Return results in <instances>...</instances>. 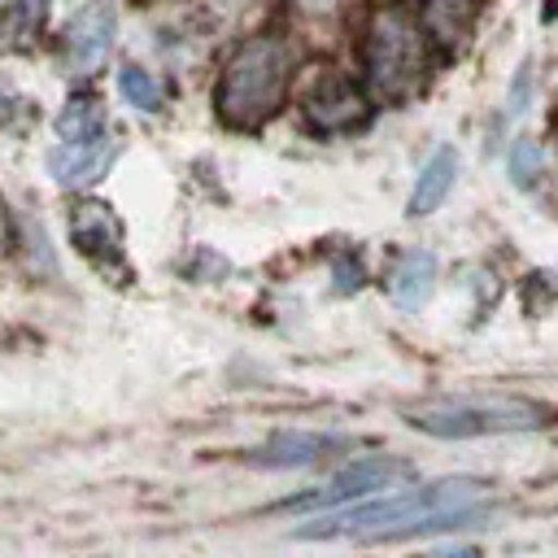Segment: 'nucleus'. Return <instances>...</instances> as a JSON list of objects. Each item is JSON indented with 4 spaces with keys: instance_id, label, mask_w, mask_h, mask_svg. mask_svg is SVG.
<instances>
[{
    "instance_id": "f257e3e1",
    "label": "nucleus",
    "mask_w": 558,
    "mask_h": 558,
    "mask_svg": "<svg viewBox=\"0 0 558 558\" xmlns=\"http://www.w3.org/2000/svg\"><path fill=\"white\" fill-rule=\"evenodd\" d=\"M493 514V484L480 475H445L414 488H388L336 510H318L305 527H296L301 541H414L432 532H458L475 527Z\"/></svg>"
},
{
    "instance_id": "f03ea898",
    "label": "nucleus",
    "mask_w": 558,
    "mask_h": 558,
    "mask_svg": "<svg viewBox=\"0 0 558 558\" xmlns=\"http://www.w3.org/2000/svg\"><path fill=\"white\" fill-rule=\"evenodd\" d=\"M401 418L436 440H475V436H514V432H541L558 414L519 392H445L401 405Z\"/></svg>"
},
{
    "instance_id": "7ed1b4c3",
    "label": "nucleus",
    "mask_w": 558,
    "mask_h": 558,
    "mask_svg": "<svg viewBox=\"0 0 558 558\" xmlns=\"http://www.w3.org/2000/svg\"><path fill=\"white\" fill-rule=\"evenodd\" d=\"M288 78H292V52L283 44V35H253L244 39L214 87V113L222 126L231 131H257L266 126L283 96H288Z\"/></svg>"
},
{
    "instance_id": "20e7f679",
    "label": "nucleus",
    "mask_w": 558,
    "mask_h": 558,
    "mask_svg": "<svg viewBox=\"0 0 558 558\" xmlns=\"http://www.w3.org/2000/svg\"><path fill=\"white\" fill-rule=\"evenodd\" d=\"M366 96L379 105L410 100L427 78V35L414 13L388 4L375 13L366 35Z\"/></svg>"
},
{
    "instance_id": "39448f33",
    "label": "nucleus",
    "mask_w": 558,
    "mask_h": 558,
    "mask_svg": "<svg viewBox=\"0 0 558 558\" xmlns=\"http://www.w3.org/2000/svg\"><path fill=\"white\" fill-rule=\"evenodd\" d=\"M418 471L414 462L405 458H392V453H371V458H353L344 462L336 475H327L323 484L314 488H301L283 501H275L270 510L275 514H318V510H336V506H349V501H362V497H375V493H388L397 484H410Z\"/></svg>"
},
{
    "instance_id": "423d86ee",
    "label": "nucleus",
    "mask_w": 558,
    "mask_h": 558,
    "mask_svg": "<svg viewBox=\"0 0 558 558\" xmlns=\"http://www.w3.org/2000/svg\"><path fill=\"white\" fill-rule=\"evenodd\" d=\"M371 96L357 87V83H349V78H340V74H323L310 92H305V100H301V113H305V126L310 131H318V135H344V131H362L366 122H371Z\"/></svg>"
},
{
    "instance_id": "0eeeda50",
    "label": "nucleus",
    "mask_w": 558,
    "mask_h": 558,
    "mask_svg": "<svg viewBox=\"0 0 558 558\" xmlns=\"http://www.w3.org/2000/svg\"><path fill=\"white\" fill-rule=\"evenodd\" d=\"M113 31H118L113 0H87V4L70 17V26H65V35H61L65 70L78 74V78L96 74V70L105 65L109 48H113Z\"/></svg>"
},
{
    "instance_id": "6e6552de",
    "label": "nucleus",
    "mask_w": 558,
    "mask_h": 558,
    "mask_svg": "<svg viewBox=\"0 0 558 558\" xmlns=\"http://www.w3.org/2000/svg\"><path fill=\"white\" fill-rule=\"evenodd\" d=\"M357 436H340V432H275L270 440H262L257 449L244 453L248 466H266V471H292V466H314L331 453L357 449Z\"/></svg>"
},
{
    "instance_id": "1a4fd4ad",
    "label": "nucleus",
    "mask_w": 558,
    "mask_h": 558,
    "mask_svg": "<svg viewBox=\"0 0 558 558\" xmlns=\"http://www.w3.org/2000/svg\"><path fill=\"white\" fill-rule=\"evenodd\" d=\"M113 157H118V140H109L105 131L83 140H61L57 148H48V174L61 187H87L113 166Z\"/></svg>"
},
{
    "instance_id": "9d476101",
    "label": "nucleus",
    "mask_w": 558,
    "mask_h": 558,
    "mask_svg": "<svg viewBox=\"0 0 558 558\" xmlns=\"http://www.w3.org/2000/svg\"><path fill=\"white\" fill-rule=\"evenodd\" d=\"M70 240L74 248L96 266V270H109V266H122V227L113 218L109 205L100 201H83L70 209Z\"/></svg>"
},
{
    "instance_id": "9b49d317",
    "label": "nucleus",
    "mask_w": 558,
    "mask_h": 558,
    "mask_svg": "<svg viewBox=\"0 0 558 558\" xmlns=\"http://www.w3.org/2000/svg\"><path fill=\"white\" fill-rule=\"evenodd\" d=\"M436 292V257L427 248H405L397 253V262L388 266V296L397 310L414 314L432 301Z\"/></svg>"
},
{
    "instance_id": "f8f14e48",
    "label": "nucleus",
    "mask_w": 558,
    "mask_h": 558,
    "mask_svg": "<svg viewBox=\"0 0 558 558\" xmlns=\"http://www.w3.org/2000/svg\"><path fill=\"white\" fill-rule=\"evenodd\" d=\"M453 179H458V153L453 148H436L418 166V179H414L410 201H405V214L410 218H427L432 209H440V201L453 192Z\"/></svg>"
},
{
    "instance_id": "ddd939ff",
    "label": "nucleus",
    "mask_w": 558,
    "mask_h": 558,
    "mask_svg": "<svg viewBox=\"0 0 558 558\" xmlns=\"http://www.w3.org/2000/svg\"><path fill=\"white\" fill-rule=\"evenodd\" d=\"M418 26L427 35V44L436 48H458L471 26H475V0H423L418 4Z\"/></svg>"
},
{
    "instance_id": "4468645a",
    "label": "nucleus",
    "mask_w": 558,
    "mask_h": 558,
    "mask_svg": "<svg viewBox=\"0 0 558 558\" xmlns=\"http://www.w3.org/2000/svg\"><path fill=\"white\" fill-rule=\"evenodd\" d=\"M96 131H105V105H100V96L74 92L65 100V109L57 113V135L61 140H83V135H96Z\"/></svg>"
},
{
    "instance_id": "2eb2a0df",
    "label": "nucleus",
    "mask_w": 558,
    "mask_h": 558,
    "mask_svg": "<svg viewBox=\"0 0 558 558\" xmlns=\"http://www.w3.org/2000/svg\"><path fill=\"white\" fill-rule=\"evenodd\" d=\"M118 92L126 96V105L131 109H140V113H157L161 109V83L144 70V65H122L118 70Z\"/></svg>"
},
{
    "instance_id": "dca6fc26",
    "label": "nucleus",
    "mask_w": 558,
    "mask_h": 558,
    "mask_svg": "<svg viewBox=\"0 0 558 558\" xmlns=\"http://www.w3.org/2000/svg\"><path fill=\"white\" fill-rule=\"evenodd\" d=\"M506 166H510V183H514V187H536V183H541V174H545V153H541V144H536V140L519 135V140L510 144Z\"/></svg>"
},
{
    "instance_id": "f3484780",
    "label": "nucleus",
    "mask_w": 558,
    "mask_h": 558,
    "mask_svg": "<svg viewBox=\"0 0 558 558\" xmlns=\"http://www.w3.org/2000/svg\"><path fill=\"white\" fill-rule=\"evenodd\" d=\"M527 87H532V65L523 61L519 74H514V83H510V96H506V113H501L506 122H514V118L527 109Z\"/></svg>"
}]
</instances>
